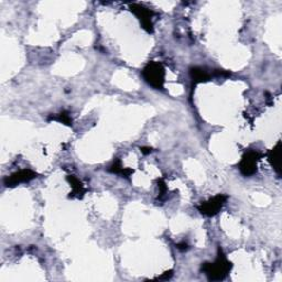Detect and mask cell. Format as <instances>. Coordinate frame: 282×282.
I'll use <instances>...</instances> for the list:
<instances>
[{
  "label": "cell",
  "mask_w": 282,
  "mask_h": 282,
  "mask_svg": "<svg viewBox=\"0 0 282 282\" xmlns=\"http://www.w3.org/2000/svg\"><path fill=\"white\" fill-rule=\"evenodd\" d=\"M231 268V263L225 258V256L221 254L218 255L215 263H205L202 267L203 270L210 280H222L227 276Z\"/></svg>",
  "instance_id": "obj_1"
},
{
  "label": "cell",
  "mask_w": 282,
  "mask_h": 282,
  "mask_svg": "<svg viewBox=\"0 0 282 282\" xmlns=\"http://www.w3.org/2000/svg\"><path fill=\"white\" fill-rule=\"evenodd\" d=\"M142 75L147 82H148L151 86L155 88H161L163 87L164 83V70L161 64L159 63H149L148 65L145 67Z\"/></svg>",
  "instance_id": "obj_2"
},
{
  "label": "cell",
  "mask_w": 282,
  "mask_h": 282,
  "mask_svg": "<svg viewBox=\"0 0 282 282\" xmlns=\"http://www.w3.org/2000/svg\"><path fill=\"white\" fill-rule=\"evenodd\" d=\"M262 158L258 151H248L242 159V162L239 164V169L241 172L246 176H249L256 173L257 171V163Z\"/></svg>",
  "instance_id": "obj_3"
},
{
  "label": "cell",
  "mask_w": 282,
  "mask_h": 282,
  "mask_svg": "<svg viewBox=\"0 0 282 282\" xmlns=\"http://www.w3.org/2000/svg\"><path fill=\"white\" fill-rule=\"evenodd\" d=\"M226 200L227 196L225 195H217L215 197H213V199H210L209 201L201 204V206L199 207L200 212L206 216L216 215L218 210H220L222 208V206L224 205Z\"/></svg>",
  "instance_id": "obj_4"
},
{
  "label": "cell",
  "mask_w": 282,
  "mask_h": 282,
  "mask_svg": "<svg viewBox=\"0 0 282 282\" xmlns=\"http://www.w3.org/2000/svg\"><path fill=\"white\" fill-rule=\"evenodd\" d=\"M36 178V173L35 172H32L30 170H22V171H19L17 172V173L12 174L10 178H8L6 180V184L8 187H15V185L19 184V183H22V182H28V181H30L32 179Z\"/></svg>",
  "instance_id": "obj_5"
},
{
  "label": "cell",
  "mask_w": 282,
  "mask_h": 282,
  "mask_svg": "<svg viewBox=\"0 0 282 282\" xmlns=\"http://www.w3.org/2000/svg\"><path fill=\"white\" fill-rule=\"evenodd\" d=\"M132 8L134 14L141 20L142 26H144L146 30L148 32H152V21H151V15H152V12L140 6H132Z\"/></svg>",
  "instance_id": "obj_6"
},
{
  "label": "cell",
  "mask_w": 282,
  "mask_h": 282,
  "mask_svg": "<svg viewBox=\"0 0 282 282\" xmlns=\"http://www.w3.org/2000/svg\"><path fill=\"white\" fill-rule=\"evenodd\" d=\"M269 159H270L272 166L278 172V174H280V169H281L280 168L281 167V142L280 141L278 142L275 148L270 151V153H269Z\"/></svg>",
  "instance_id": "obj_7"
},
{
  "label": "cell",
  "mask_w": 282,
  "mask_h": 282,
  "mask_svg": "<svg viewBox=\"0 0 282 282\" xmlns=\"http://www.w3.org/2000/svg\"><path fill=\"white\" fill-rule=\"evenodd\" d=\"M191 75L193 79H195L196 82H205L209 78L208 73L203 69H201V67H194V69H192Z\"/></svg>",
  "instance_id": "obj_8"
},
{
  "label": "cell",
  "mask_w": 282,
  "mask_h": 282,
  "mask_svg": "<svg viewBox=\"0 0 282 282\" xmlns=\"http://www.w3.org/2000/svg\"><path fill=\"white\" fill-rule=\"evenodd\" d=\"M67 180L70 181L71 184H72V188H73V194L76 195V196H82L84 194V188L81 183V181L77 180L76 178H74V176H69Z\"/></svg>",
  "instance_id": "obj_9"
},
{
  "label": "cell",
  "mask_w": 282,
  "mask_h": 282,
  "mask_svg": "<svg viewBox=\"0 0 282 282\" xmlns=\"http://www.w3.org/2000/svg\"><path fill=\"white\" fill-rule=\"evenodd\" d=\"M53 119H54V120L61 121V123L65 124V125H71V123H72V120H71L69 113H65V112H64V113H61L60 115H58V118H53Z\"/></svg>",
  "instance_id": "obj_10"
},
{
  "label": "cell",
  "mask_w": 282,
  "mask_h": 282,
  "mask_svg": "<svg viewBox=\"0 0 282 282\" xmlns=\"http://www.w3.org/2000/svg\"><path fill=\"white\" fill-rule=\"evenodd\" d=\"M142 151V153H145V154H148L151 152V148H142L141 149Z\"/></svg>",
  "instance_id": "obj_11"
}]
</instances>
